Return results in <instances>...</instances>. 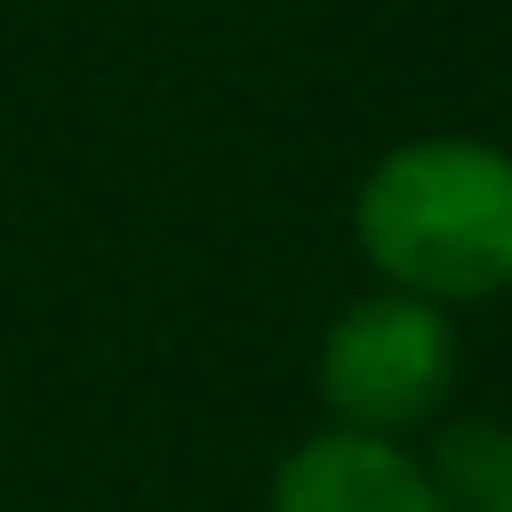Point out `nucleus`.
Here are the masks:
<instances>
[{
	"instance_id": "f03ea898",
	"label": "nucleus",
	"mask_w": 512,
	"mask_h": 512,
	"mask_svg": "<svg viewBox=\"0 0 512 512\" xmlns=\"http://www.w3.org/2000/svg\"><path fill=\"white\" fill-rule=\"evenodd\" d=\"M448 384H456V320L424 296L360 288L320 328L312 392H320L336 432L408 440L448 408Z\"/></svg>"
},
{
	"instance_id": "20e7f679",
	"label": "nucleus",
	"mask_w": 512,
	"mask_h": 512,
	"mask_svg": "<svg viewBox=\"0 0 512 512\" xmlns=\"http://www.w3.org/2000/svg\"><path fill=\"white\" fill-rule=\"evenodd\" d=\"M440 512H512V416H456L424 448Z\"/></svg>"
},
{
	"instance_id": "7ed1b4c3",
	"label": "nucleus",
	"mask_w": 512,
	"mask_h": 512,
	"mask_svg": "<svg viewBox=\"0 0 512 512\" xmlns=\"http://www.w3.org/2000/svg\"><path fill=\"white\" fill-rule=\"evenodd\" d=\"M264 512H440V496L408 440L320 424L272 464Z\"/></svg>"
},
{
	"instance_id": "f257e3e1",
	"label": "nucleus",
	"mask_w": 512,
	"mask_h": 512,
	"mask_svg": "<svg viewBox=\"0 0 512 512\" xmlns=\"http://www.w3.org/2000/svg\"><path fill=\"white\" fill-rule=\"evenodd\" d=\"M352 248L376 288L440 312L512 288V152L488 136H408L352 184Z\"/></svg>"
}]
</instances>
